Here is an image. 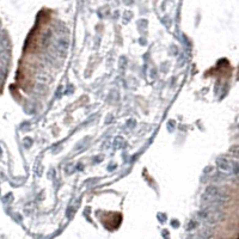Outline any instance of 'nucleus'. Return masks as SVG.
Wrapping results in <instances>:
<instances>
[{
  "mask_svg": "<svg viewBox=\"0 0 239 239\" xmlns=\"http://www.w3.org/2000/svg\"><path fill=\"white\" fill-rule=\"evenodd\" d=\"M197 225V222L196 221H194V220H191V221H189L188 226H187V231H191V230H194L195 227Z\"/></svg>",
  "mask_w": 239,
  "mask_h": 239,
  "instance_id": "0eeeda50",
  "label": "nucleus"
},
{
  "mask_svg": "<svg viewBox=\"0 0 239 239\" xmlns=\"http://www.w3.org/2000/svg\"><path fill=\"white\" fill-rule=\"evenodd\" d=\"M185 239H200L197 236H189V237H187Z\"/></svg>",
  "mask_w": 239,
  "mask_h": 239,
  "instance_id": "6e6552de",
  "label": "nucleus"
},
{
  "mask_svg": "<svg viewBox=\"0 0 239 239\" xmlns=\"http://www.w3.org/2000/svg\"><path fill=\"white\" fill-rule=\"evenodd\" d=\"M56 48L60 53L65 54L66 51L68 50L69 48V39L66 36H61V37L58 39V43H56Z\"/></svg>",
  "mask_w": 239,
  "mask_h": 239,
  "instance_id": "20e7f679",
  "label": "nucleus"
},
{
  "mask_svg": "<svg viewBox=\"0 0 239 239\" xmlns=\"http://www.w3.org/2000/svg\"><path fill=\"white\" fill-rule=\"evenodd\" d=\"M216 167L220 172L226 175H238L239 174V163L232 160L226 157H219L216 159Z\"/></svg>",
  "mask_w": 239,
  "mask_h": 239,
  "instance_id": "7ed1b4c3",
  "label": "nucleus"
},
{
  "mask_svg": "<svg viewBox=\"0 0 239 239\" xmlns=\"http://www.w3.org/2000/svg\"><path fill=\"white\" fill-rule=\"evenodd\" d=\"M230 199L231 195L228 190L218 185H208L204 189L201 196L202 203H204L206 206H215V207H220L221 204L226 203Z\"/></svg>",
  "mask_w": 239,
  "mask_h": 239,
  "instance_id": "f257e3e1",
  "label": "nucleus"
},
{
  "mask_svg": "<svg viewBox=\"0 0 239 239\" xmlns=\"http://www.w3.org/2000/svg\"><path fill=\"white\" fill-rule=\"evenodd\" d=\"M214 236V231L211 226H203L199 231L197 237L200 239H211Z\"/></svg>",
  "mask_w": 239,
  "mask_h": 239,
  "instance_id": "39448f33",
  "label": "nucleus"
},
{
  "mask_svg": "<svg viewBox=\"0 0 239 239\" xmlns=\"http://www.w3.org/2000/svg\"><path fill=\"white\" fill-rule=\"evenodd\" d=\"M225 213L220 209V207L206 206L196 213V219L202 222L204 226H214L225 220Z\"/></svg>",
  "mask_w": 239,
  "mask_h": 239,
  "instance_id": "f03ea898",
  "label": "nucleus"
},
{
  "mask_svg": "<svg viewBox=\"0 0 239 239\" xmlns=\"http://www.w3.org/2000/svg\"><path fill=\"white\" fill-rule=\"evenodd\" d=\"M230 153H231L232 155H234V157L239 158V146H233V147H231Z\"/></svg>",
  "mask_w": 239,
  "mask_h": 239,
  "instance_id": "423d86ee",
  "label": "nucleus"
}]
</instances>
